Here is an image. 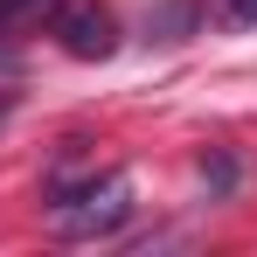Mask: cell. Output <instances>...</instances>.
Returning <instances> with one entry per match:
<instances>
[{"label":"cell","mask_w":257,"mask_h":257,"mask_svg":"<svg viewBox=\"0 0 257 257\" xmlns=\"http://www.w3.org/2000/svg\"><path fill=\"white\" fill-rule=\"evenodd\" d=\"M49 35H56L63 56H77V63H104V56L118 49V21H111V7H97V0H63L56 21H49Z\"/></svg>","instance_id":"7a4b0ae2"},{"label":"cell","mask_w":257,"mask_h":257,"mask_svg":"<svg viewBox=\"0 0 257 257\" xmlns=\"http://www.w3.org/2000/svg\"><path fill=\"white\" fill-rule=\"evenodd\" d=\"M7 111H14V97H7V90H0V125H7Z\"/></svg>","instance_id":"5b68a950"},{"label":"cell","mask_w":257,"mask_h":257,"mask_svg":"<svg viewBox=\"0 0 257 257\" xmlns=\"http://www.w3.org/2000/svg\"><path fill=\"white\" fill-rule=\"evenodd\" d=\"M49 0H0V28H21L28 14H42Z\"/></svg>","instance_id":"277c9868"},{"label":"cell","mask_w":257,"mask_h":257,"mask_svg":"<svg viewBox=\"0 0 257 257\" xmlns=\"http://www.w3.org/2000/svg\"><path fill=\"white\" fill-rule=\"evenodd\" d=\"M209 21L215 28H257V0H215Z\"/></svg>","instance_id":"3957f363"},{"label":"cell","mask_w":257,"mask_h":257,"mask_svg":"<svg viewBox=\"0 0 257 257\" xmlns=\"http://www.w3.org/2000/svg\"><path fill=\"white\" fill-rule=\"evenodd\" d=\"M125 215H132V181H125L118 167H111V174H90V181H77V188H56V195H49V222H56V236H70V243L111 236Z\"/></svg>","instance_id":"6da1fadb"}]
</instances>
